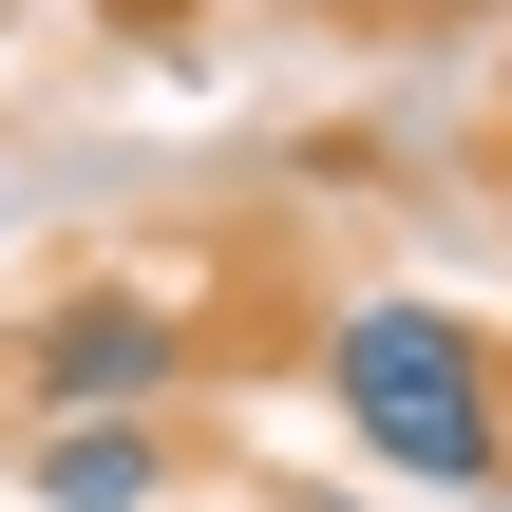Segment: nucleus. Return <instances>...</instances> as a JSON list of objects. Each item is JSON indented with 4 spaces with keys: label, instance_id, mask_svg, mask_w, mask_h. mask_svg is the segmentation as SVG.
<instances>
[{
    "label": "nucleus",
    "instance_id": "obj_1",
    "mask_svg": "<svg viewBox=\"0 0 512 512\" xmlns=\"http://www.w3.org/2000/svg\"><path fill=\"white\" fill-rule=\"evenodd\" d=\"M323 399L399 494H494L512 475V380L456 304H342L323 323Z\"/></svg>",
    "mask_w": 512,
    "mask_h": 512
},
{
    "label": "nucleus",
    "instance_id": "obj_2",
    "mask_svg": "<svg viewBox=\"0 0 512 512\" xmlns=\"http://www.w3.org/2000/svg\"><path fill=\"white\" fill-rule=\"evenodd\" d=\"M171 304H133V285H76L38 342H19V380H38V418H152L171 399Z\"/></svg>",
    "mask_w": 512,
    "mask_h": 512
},
{
    "label": "nucleus",
    "instance_id": "obj_3",
    "mask_svg": "<svg viewBox=\"0 0 512 512\" xmlns=\"http://www.w3.org/2000/svg\"><path fill=\"white\" fill-rule=\"evenodd\" d=\"M19 494H38V512H152V494H171V437H152V418H38Z\"/></svg>",
    "mask_w": 512,
    "mask_h": 512
},
{
    "label": "nucleus",
    "instance_id": "obj_4",
    "mask_svg": "<svg viewBox=\"0 0 512 512\" xmlns=\"http://www.w3.org/2000/svg\"><path fill=\"white\" fill-rule=\"evenodd\" d=\"M342 19H475V0H342Z\"/></svg>",
    "mask_w": 512,
    "mask_h": 512
}]
</instances>
